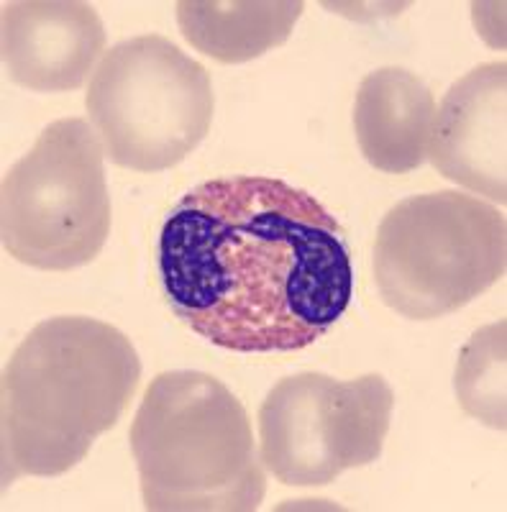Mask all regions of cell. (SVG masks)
I'll return each instance as SVG.
<instances>
[{"label": "cell", "instance_id": "2", "mask_svg": "<svg viewBox=\"0 0 507 512\" xmlns=\"http://www.w3.org/2000/svg\"><path fill=\"white\" fill-rule=\"evenodd\" d=\"M141 359L126 333L85 315L41 320L3 372V484L59 477L129 410Z\"/></svg>", "mask_w": 507, "mask_h": 512}, {"label": "cell", "instance_id": "5", "mask_svg": "<svg viewBox=\"0 0 507 512\" xmlns=\"http://www.w3.org/2000/svg\"><path fill=\"white\" fill-rule=\"evenodd\" d=\"M105 157L134 172H164L208 136L216 98L203 64L159 34L111 47L85 93Z\"/></svg>", "mask_w": 507, "mask_h": 512}, {"label": "cell", "instance_id": "6", "mask_svg": "<svg viewBox=\"0 0 507 512\" xmlns=\"http://www.w3.org/2000/svg\"><path fill=\"white\" fill-rule=\"evenodd\" d=\"M105 149L85 118L49 123L0 187V236L16 262L44 272L85 267L111 233Z\"/></svg>", "mask_w": 507, "mask_h": 512}, {"label": "cell", "instance_id": "1", "mask_svg": "<svg viewBox=\"0 0 507 512\" xmlns=\"http://www.w3.org/2000/svg\"><path fill=\"white\" fill-rule=\"evenodd\" d=\"M159 277L177 318L239 354L315 344L354 292L336 218L310 192L257 175L187 192L162 226Z\"/></svg>", "mask_w": 507, "mask_h": 512}, {"label": "cell", "instance_id": "7", "mask_svg": "<svg viewBox=\"0 0 507 512\" xmlns=\"http://www.w3.org/2000/svg\"><path fill=\"white\" fill-rule=\"evenodd\" d=\"M395 392L382 374L285 377L259 408L262 464L287 487H321L382 456Z\"/></svg>", "mask_w": 507, "mask_h": 512}, {"label": "cell", "instance_id": "9", "mask_svg": "<svg viewBox=\"0 0 507 512\" xmlns=\"http://www.w3.org/2000/svg\"><path fill=\"white\" fill-rule=\"evenodd\" d=\"M0 31L8 77L34 93L82 88L105 52L103 21L80 0L3 3Z\"/></svg>", "mask_w": 507, "mask_h": 512}, {"label": "cell", "instance_id": "4", "mask_svg": "<svg viewBox=\"0 0 507 512\" xmlns=\"http://www.w3.org/2000/svg\"><path fill=\"white\" fill-rule=\"evenodd\" d=\"M505 267V216L459 190L400 200L374 241L379 295L410 320L456 313L502 280Z\"/></svg>", "mask_w": 507, "mask_h": 512}, {"label": "cell", "instance_id": "12", "mask_svg": "<svg viewBox=\"0 0 507 512\" xmlns=\"http://www.w3.org/2000/svg\"><path fill=\"white\" fill-rule=\"evenodd\" d=\"M505 331V320L479 328L461 351L454 379L464 413L497 431L507 428Z\"/></svg>", "mask_w": 507, "mask_h": 512}, {"label": "cell", "instance_id": "3", "mask_svg": "<svg viewBox=\"0 0 507 512\" xmlns=\"http://www.w3.org/2000/svg\"><path fill=\"white\" fill-rule=\"evenodd\" d=\"M131 454L152 512H251L267 492L251 420L221 379L164 372L146 387Z\"/></svg>", "mask_w": 507, "mask_h": 512}, {"label": "cell", "instance_id": "11", "mask_svg": "<svg viewBox=\"0 0 507 512\" xmlns=\"http://www.w3.org/2000/svg\"><path fill=\"white\" fill-rule=\"evenodd\" d=\"M303 11L300 0H180L177 26L205 57L241 64L282 47Z\"/></svg>", "mask_w": 507, "mask_h": 512}, {"label": "cell", "instance_id": "8", "mask_svg": "<svg viewBox=\"0 0 507 512\" xmlns=\"http://www.w3.org/2000/svg\"><path fill=\"white\" fill-rule=\"evenodd\" d=\"M507 64L487 62L456 80L433 118L428 159L438 175L507 203Z\"/></svg>", "mask_w": 507, "mask_h": 512}, {"label": "cell", "instance_id": "10", "mask_svg": "<svg viewBox=\"0 0 507 512\" xmlns=\"http://www.w3.org/2000/svg\"><path fill=\"white\" fill-rule=\"evenodd\" d=\"M433 118V93L403 67L369 72L356 90V144L364 159L387 175H408L426 162Z\"/></svg>", "mask_w": 507, "mask_h": 512}]
</instances>
